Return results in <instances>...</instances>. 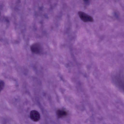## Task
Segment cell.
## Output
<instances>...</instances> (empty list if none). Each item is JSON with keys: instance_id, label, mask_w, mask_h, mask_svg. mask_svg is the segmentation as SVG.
Listing matches in <instances>:
<instances>
[{"instance_id": "3", "label": "cell", "mask_w": 124, "mask_h": 124, "mask_svg": "<svg viewBox=\"0 0 124 124\" xmlns=\"http://www.w3.org/2000/svg\"><path fill=\"white\" fill-rule=\"evenodd\" d=\"M78 14L80 18L84 22H92L93 21V19L92 16L83 12L79 11Z\"/></svg>"}, {"instance_id": "4", "label": "cell", "mask_w": 124, "mask_h": 124, "mask_svg": "<svg viewBox=\"0 0 124 124\" xmlns=\"http://www.w3.org/2000/svg\"><path fill=\"white\" fill-rule=\"evenodd\" d=\"M30 117L33 121L37 122L39 120L40 116L38 112L35 110H31L30 113Z\"/></svg>"}, {"instance_id": "2", "label": "cell", "mask_w": 124, "mask_h": 124, "mask_svg": "<svg viewBox=\"0 0 124 124\" xmlns=\"http://www.w3.org/2000/svg\"><path fill=\"white\" fill-rule=\"evenodd\" d=\"M31 51L33 53L37 54H40L43 51V48L39 43H34L31 45L30 46Z\"/></svg>"}, {"instance_id": "1", "label": "cell", "mask_w": 124, "mask_h": 124, "mask_svg": "<svg viewBox=\"0 0 124 124\" xmlns=\"http://www.w3.org/2000/svg\"><path fill=\"white\" fill-rule=\"evenodd\" d=\"M112 79L116 87L124 92V68L115 73L112 76Z\"/></svg>"}, {"instance_id": "6", "label": "cell", "mask_w": 124, "mask_h": 124, "mask_svg": "<svg viewBox=\"0 0 124 124\" xmlns=\"http://www.w3.org/2000/svg\"><path fill=\"white\" fill-rule=\"evenodd\" d=\"M5 84L4 82L2 80H0V92L4 88Z\"/></svg>"}, {"instance_id": "5", "label": "cell", "mask_w": 124, "mask_h": 124, "mask_svg": "<svg viewBox=\"0 0 124 124\" xmlns=\"http://www.w3.org/2000/svg\"><path fill=\"white\" fill-rule=\"evenodd\" d=\"M67 114L66 112L63 110H59L57 112V116L59 118L65 116Z\"/></svg>"}]
</instances>
